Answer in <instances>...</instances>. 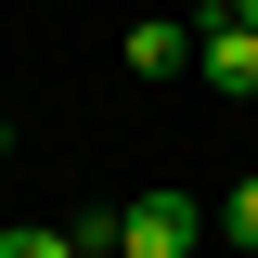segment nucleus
<instances>
[{
	"label": "nucleus",
	"mask_w": 258,
	"mask_h": 258,
	"mask_svg": "<svg viewBox=\"0 0 258 258\" xmlns=\"http://www.w3.org/2000/svg\"><path fill=\"white\" fill-rule=\"evenodd\" d=\"M0 258H78V232H64V220H13V232H0Z\"/></svg>",
	"instance_id": "4"
},
{
	"label": "nucleus",
	"mask_w": 258,
	"mask_h": 258,
	"mask_svg": "<svg viewBox=\"0 0 258 258\" xmlns=\"http://www.w3.org/2000/svg\"><path fill=\"white\" fill-rule=\"evenodd\" d=\"M220 232H232V245H245V258H258V168H245V181H232V194H220Z\"/></svg>",
	"instance_id": "5"
},
{
	"label": "nucleus",
	"mask_w": 258,
	"mask_h": 258,
	"mask_svg": "<svg viewBox=\"0 0 258 258\" xmlns=\"http://www.w3.org/2000/svg\"><path fill=\"white\" fill-rule=\"evenodd\" d=\"M194 232H207L194 194H129V207H116V258H181Z\"/></svg>",
	"instance_id": "2"
},
{
	"label": "nucleus",
	"mask_w": 258,
	"mask_h": 258,
	"mask_svg": "<svg viewBox=\"0 0 258 258\" xmlns=\"http://www.w3.org/2000/svg\"><path fill=\"white\" fill-rule=\"evenodd\" d=\"M232 258H245V245H232Z\"/></svg>",
	"instance_id": "8"
},
{
	"label": "nucleus",
	"mask_w": 258,
	"mask_h": 258,
	"mask_svg": "<svg viewBox=\"0 0 258 258\" xmlns=\"http://www.w3.org/2000/svg\"><path fill=\"white\" fill-rule=\"evenodd\" d=\"M220 13H232V26H258V0H220Z\"/></svg>",
	"instance_id": "6"
},
{
	"label": "nucleus",
	"mask_w": 258,
	"mask_h": 258,
	"mask_svg": "<svg viewBox=\"0 0 258 258\" xmlns=\"http://www.w3.org/2000/svg\"><path fill=\"white\" fill-rule=\"evenodd\" d=\"M0 155H13V129H0Z\"/></svg>",
	"instance_id": "7"
},
{
	"label": "nucleus",
	"mask_w": 258,
	"mask_h": 258,
	"mask_svg": "<svg viewBox=\"0 0 258 258\" xmlns=\"http://www.w3.org/2000/svg\"><path fill=\"white\" fill-rule=\"evenodd\" d=\"M194 64V26H129V78H181Z\"/></svg>",
	"instance_id": "3"
},
{
	"label": "nucleus",
	"mask_w": 258,
	"mask_h": 258,
	"mask_svg": "<svg viewBox=\"0 0 258 258\" xmlns=\"http://www.w3.org/2000/svg\"><path fill=\"white\" fill-rule=\"evenodd\" d=\"M194 78L220 103H258V26H232L220 0H207V13H194Z\"/></svg>",
	"instance_id": "1"
}]
</instances>
